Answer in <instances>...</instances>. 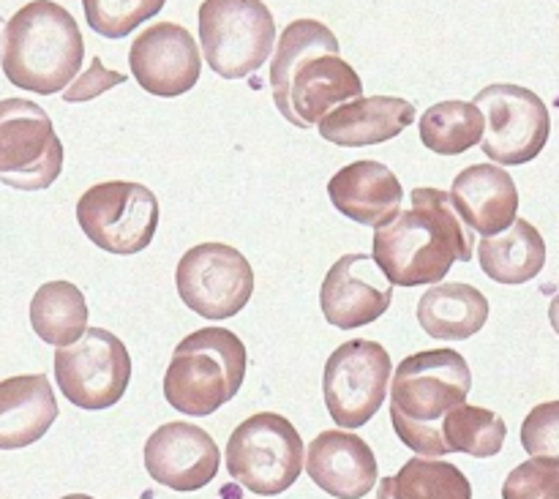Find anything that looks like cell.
I'll return each mask as SVG.
<instances>
[{"instance_id":"cell-1","label":"cell","mask_w":559,"mask_h":499,"mask_svg":"<svg viewBox=\"0 0 559 499\" xmlns=\"http://www.w3.org/2000/svg\"><path fill=\"white\" fill-rule=\"evenodd\" d=\"M273 47V102L298 129H311L331 109L364 96L358 71L342 60L336 36L320 20L289 22Z\"/></svg>"},{"instance_id":"cell-2","label":"cell","mask_w":559,"mask_h":499,"mask_svg":"<svg viewBox=\"0 0 559 499\" xmlns=\"http://www.w3.org/2000/svg\"><path fill=\"white\" fill-rule=\"evenodd\" d=\"M413 207L374 233L371 260L393 287L440 284L456 262L473 260V229L456 216L448 191L415 189Z\"/></svg>"},{"instance_id":"cell-3","label":"cell","mask_w":559,"mask_h":499,"mask_svg":"<svg viewBox=\"0 0 559 499\" xmlns=\"http://www.w3.org/2000/svg\"><path fill=\"white\" fill-rule=\"evenodd\" d=\"M391 385V424L399 440L426 459L445 456L440 420L467 402L473 371L456 349H426L402 360Z\"/></svg>"},{"instance_id":"cell-4","label":"cell","mask_w":559,"mask_h":499,"mask_svg":"<svg viewBox=\"0 0 559 499\" xmlns=\"http://www.w3.org/2000/svg\"><path fill=\"white\" fill-rule=\"evenodd\" d=\"M85 58L80 25L55 0H33L14 11L3 31L0 66L11 85L52 96L69 87Z\"/></svg>"},{"instance_id":"cell-5","label":"cell","mask_w":559,"mask_h":499,"mask_svg":"<svg viewBox=\"0 0 559 499\" xmlns=\"http://www.w3.org/2000/svg\"><path fill=\"white\" fill-rule=\"evenodd\" d=\"M249 353L227 328H202L175 347L164 375V399L178 413L205 418L238 396Z\"/></svg>"},{"instance_id":"cell-6","label":"cell","mask_w":559,"mask_h":499,"mask_svg":"<svg viewBox=\"0 0 559 499\" xmlns=\"http://www.w3.org/2000/svg\"><path fill=\"white\" fill-rule=\"evenodd\" d=\"M304 448L284 415L257 413L229 435L227 473L251 495H284L304 473Z\"/></svg>"},{"instance_id":"cell-7","label":"cell","mask_w":559,"mask_h":499,"mask_svg":"<svg viewBox=\"0 0 559 499\" xmlns=\"http://www.w3.org/2000/svg\"><path fill=\"white\" fill-rule=\"evenodd\" d=\"M200 44L218 76L243 80L273 55L276 20L262 0H202Z\"/></svg>"},{"instance_id":"cell-8","label":"cell","mask_w":559,"mask_h":499,"mask_svg":"<svg viewBox=\"0 0 559 499\" xmlns=\"http://www.w3.org/2000/svg\"><path fill=\"white\" fill-rule=\"evenodd\" d=\"M158 200L147 186L107 180L91 186L76 202V222L85 238L109 254H140L158 229Z\"/></svg>"},{"instance_id":"cell-9","label":"cell","mask_w":559,"mask_h":499,"mask_svg":"<svg viewBox=\"0 0 559 499\" xmlns=\"http://www.w3.org/2000/svg\"><path fill=\"white\" fill-rule=\"evenodd\" d=\"M63 169V142L49 115L27 98L0 102V183L16 191H41Z\"/></svg>"},{"instance_id":"cell-10","label":"cell","mask_w":559,"mask_h":499,"mask_svg":"<svg viewBox=\"0 0 559 499\" xmlns=\"http://www.w3.org/2000/svg\"><path fill=\"white\" fill-rule=\"evenodd\" d=\"M473 104L484 115L486 129L478 145L495 164H506V167L527 164L538 158V153L549 142V107L530 87L495 82L484 87Z\"/></svg>"},{"instance_id":"cell-11","label":"cell","mask_w":559,"mask_h":499,"mask_svg":"<svg viewBox=\"0 0 559 499\" xmlns=\"http://www.w3.org/2000/svg\"><path fill=\"white\" fill-rule=\"evenodd\" d=\"M55 380L66 402L80 409H107L123 399L131 358L115 333L85 328L76 342L55 353Z\"/></svg>"},{"instance_id":"cell-12","label":"cell","mask_w":559,"mask_h":499,"mask_svg":"<svg viewBox=\"0 0 559 499\" xmlns=\"http://www.w3.org/2000/svg\"><path fill=\"white\" fill-rule=\"evenodd\" d=\"M391 355L382 344L353 338L331 353L322 377L328 413L342 429H360L385 404L391 382Z\"/></svg>"},{"instance_id":"cell-13","label":"cell","mask_w":559,"mask_h":499,"mask_svg":"<svg viewBox=\"0 0 559 499\" xmlns=\"http://www.w3.org/2000/svg\"><path fill=\"white\" fill-rule=\"evenodd\" d=\"M175 284L180 300L197 317L229 320L249 306L254 295V271L235 246L200 243L180 257Z\"/></svg>"},{"instance_id":"cell-14","label":"cell","mask_w":559,"mask_h":499,"mask_svg":"<svg viewBox=\"0 0 559 499\" xmlns=\"http://www.w3.org/2000/svg\"><path fill=\"white\" fill-rule=\"evenodd\" d=\"M129 69L142 91L158 98H175L197 85L202 58L183 25L158 22L134 38L129 49Z\"/></svg>"},{"instance_id":"cell-15","label":"cell","mask_w":559,"mask_h":499,"mask_svg":"<svg viewBox=\"0 0 559 499\" xmlns=\"http://www.w3.org/2000/svg\"><path fill=\"white\" fill-rule=\"evenodd\" d=\"M142 456H145L147 475L180 495L205 489L216 478L218 464H222V453L213 437L200 426L183 424V420L158 426L147 437Z\"/></svg>"},{"instance_id":"cell-16","label":"cell","mask_w":559,"mask_h":499,"mask_svg":"<svg viewBox=\"0 0 559 499\" xmlns=\"http://www.w3.org/2000/svg\"><path fill=\"white\" fill-rule=\"evenodd\" d=\"M393 304V284L369 254H344L325 273L320 306L325 320L342 331H355L385 317Z\"/></svg>"},{"instance_id":"cell-17","label":"cell","mask_w":559,"mask_h":499,"mask_svg":"<svg viewBox=\"0 0 559 499\" xmlns=\"http://www.w3.org/2000/svg\"><path fill=\"white\" fill-rule=\"evenodd\" d=\"M306 473L325 495L364 499L377 484V456L364 437L331 429L306 448Z\"/></svg>"},{"instance_id":"cell-18","label":"cell","mask_w":559,"mask_h":499,"mask_svg":"<svg viewBox=\"0 0 559 499\" xmlns=\"http://www.w3.org/2000/svg\"><path fill=\"white\" fill-rule=\"evenodd\" d=\"M456 216L484 238L506 233L519 218V189L500 164H473L451 186Z\"/></svg>"},{"instance_id":"cell-19","label":"cell","mask_w":559,"mask_h":499,"mask_svg":"<svg viewBox=\"0 0 559 499\" xmlns=\"http://www.w3.org/2000/svg\"><path fill=\"white\" fill-rule=\"evenodd\" d=\"M328 197L342 216L377 229L396 216L404 202V189L385 164L364 158L333 175Z\"/></svg>"},{"instance_id":"cell-20","label":"cell","mask_w":559,"mask_h":499,"mask_svg":"<svg viewBox=\"0 0 559 499\" xmlns=\"http://www.w3.org/2000/svg\"><path fill=\"white\" fill-rule=\"evenodd\" d=\"M409 123H415V107L407 98L360 96L331 109L317 129L333 145L364 147L396 140Z\"/></svg>"},{"instance_id":"cell-21","label":"cell","mask_w":559,"mask_h":499,"mask_svg":"<svg viewBox=\"0 0 559 499\" xmlns=\"http://www.w3.org/2000/svg\"><path fill=\"white\" fill-rule=\"evenodd\" d=\"M58 420V402L47 375L0 382V451H20L41 440Z\"/></svg>"},{"instance_id":"cell-22","label":"cell","mask_w":559,"mask_h":499,"mask_svg":"<svg viewBox=\"0 0 559 499\" xmlns=\"http://www.w3.org/2000/svg\"><path fill=\"white\" fill-rule=\"evenodd\" d=\"M489 320V300L478 287L464 282L440 284L426 289L418 300V322L429 338L464 342L484 331Z\"/></svg>"},{"instance_id":"cell-23","label":"cell","mask_w":559,"mask_h":499,"mask_svg":"<svg viewBox=\"0 0 559 499\" xmlns=\"http://www.w3.org/2000/svg\"><path fill=\"white\" fill-rule=\"evenodd\" d=\"M478 262L486 276L497 284L516 287L533 282L546 265L544 235L530 222L516 218L506 233L480 240Z\"/></svg>"},{"instance_id":"cell-24","label":"cell","mask_w":559,"mask_h":499,"mask_svg":"<svg viewBox=\"0 0 559 499\" xmlns=\"http://www.w3.org/2000/svg\"><path fill=\"white\" fill-rule=\"evenodd\" d=\"M31 325L41 342L69 347L87 328L85 295L71 282L41 284L31 300Z\"/></svg>"},{"instance_id":"cell-25","label":"cell","mask_w":559,"mask_h":499,"mask_svg":"<svg viewBox=\"0 0 559 499\" xmlns=\"http://www.w3.org/2000/svg\"><path fill=\"white\" fill-rule=\"evenodd\" d=\"M377 499H473V486L456 464L418 456L380 480Z\"/></svg>"},{"instance_id":"cell-26","label":"cell","mask_w":559,"mask_h":499,"mask_svg":"<svg viewBox=\"0 0 559 499\" xmlns=\"http://www.w3.org/2000/svg\"><path fill=\"white\" fill-rule=\"evenodd\" d=\"M418 126L420 142L440 156H459V153L478 145L480 136H484L480 109L473 102H459V98L440 102L426 109Z\"/></svg>"},{"instance_id":"cell-27","label":"cell","mask_w":559,"mask_h":499,"mask_svg":"<svg viewBox=\"0 0 559 499\" xmlns=\"http://www.w3.org/2000/svg\"><path fill=\"white\" fill-rule=\"evenodd\" d=\"M508 426L497 413L473 404H459L440 420V440L445 453H467L473 459L497 456L506 445Z\"/></svg>"},{"instance_id":"cell-28","label":"cell","mask_w":559,"mask_h":499,"mask_svg":"<svg viewBox=\"0 0 559 499\" xmlns=\"http://www.w3.org/2000/svg\"><path fill=\"white\" fill-rule=\"evenodd\" d=\"M164 3L167 0H82L87 25L104 38L129 36L142 22L156 16Z\"/></svg>"},{"instance_id":"cell-29","label":"cell","mask_w":559,"mask_h":499,"mask_svg":"<svg viewBox=\"0 0 559 499\" xmlns=\"http://www.w3.org/2000/svg\"><path fill=\"white\" fill-rule=\"evenodd\" d=\"M502 499H559V459H530L511 470Z\"/></svg>"},{"instance_id":"cell-30","label":"cell","mask_w":559,"mask_h":499,"mask_svg":"<svg viewBox=\"0 0 559 499\" xmlns=\"http://www.w3.org/2000/svg\"><path fill=\"white\" fill-rule=\"evenodd\" d=\"M522 445L530 459H559V404H538L522 426Z\"/></svg>"},{"instance_id":"cell-31","label":"cell","mask_w":559,"mask_h":499,"mask_svg":"<svg viewBox=\"0 0 559 499\" xmlns=\"http://www.w3.org/2000/svg\"><path fill=\"white\" fill-rule=\"evenodd\" d=\"M120 82H126L123 74L104 69L102 58H93L91 69H87L85 74H80V80H74V85L66 87L63 102H69V104L91 102V98L102 96V93H107L109 87L120 85Z\"/></svg>"},{"instance_id":"cell-32","label":"cell","mask_w":559,"mask_h":499,"mask_svg":"<svg viewBox=\"0 0 559 499\" xmlns=\"http://www.w3.org/2000/svg\"><path fill=\"white\" fill-rule=\"evenodd\" d=\"M60 499H93V497H87V495H69V497H60Z\"/></svg>"}]
</instances>
